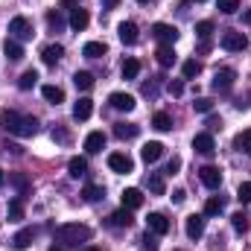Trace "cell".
<instances>
[{"mask_svg": "<svg viewBox=\"0 0 251 251\" xmlns=\"http://www.w3.org/2000/svg\"><path fill=\"white\" fill-rule=\"evenodd\" d=\"M3 128L9 134H18V137H32L38 134V120L29 117V114H18V111H3Z\"/></svg>", "mask_w": 251, "mask_h": 251, "instance_id": "obj_1", "label": "cell"}, {"mask_svg": "<svg viewBox=\"0 0 251 251\" xmlns=\"http://www.w3.org/2000/svg\"><path fill=\"white\" fill-rule=\"evenodd\" d=\"M56 240L62 246H79V243H88L91 240V228L88 225H79V222H70V225H62L56 231Z\"/></svg>", "mask_w": 251, "mask_h": 251, "instance_id": "obj_2", "label": "cell"}, {"mask_svg": "<svg viewBox=\"0 0 251 251\" xmlns=\"http://www.w3.org/2000/svg\"><path fill=\"white\" fill-rule=\"evenodd\" d=\"M9 32H12L15 41H29V38L35 35V32H32V24H29L26 18H21V15L9 21Z\"/></svg>", "mask_w": 251, "mask_h": 251, "instance_id": "obj_3", "label": "cell"}, {"mask_svg": "<svg viewBox=\"0 0 251 251\" xmlns=\"http://www.w3.org/2000/svg\"><path fill=\"white\" fill-rule=\"evenodd\" d=\"M222 47H225L228 53H243V50L249 47V38H246V32H237V29H228V32L222 35Z\"/></svg>", "mask_w": 251, "mask_h": 251, "instance_id": "obj_4", "label": "cell"}, {"mask_svg": "<svg viewBox=\"0 0 251 251\" xmlns=\"http://www.w3.org/2000/svg\"><path fill=\"white\" fill-rule=\"evenodd\" d=\"M199 178H201V184H204L207 190H219V184H222V170L207 164V167L199 170Z\"/></svg>", "mask_w": 251, "mask_h": 251, "instance_id": "obj_5", "label": "cell"}, {"mask_svg": "<svg viewBox=\"0 0 251 251\" xmlns=\"http://www.w3.org/2000/svg\"><path fill=\"white\" fill-rule=\"evenodd\" d=\"M152 35H155L161 44H176V41H178V29L170 26V24H155V26H152Z\"/></svg>", "mask_w": 251, "mask_h": 251, "instance_id": "obj_6", "label": "cell"}, {"mask_svg": "<svg viewBox=\"0 0 251 251\" xmlns=\"http://www.w3.org/2000/svg\"><path fill=\"white\" fill-rule=\"evenodd\" d=\"M193 149H196L199 155L210 158V155L216 152V143H213V137H210L207 131H201V134H196V137H193Z\"/></svg>", "mask_w": 251, "mask_h": 251, "instance_id": "obj_7", "label": "cell"}, {"mask_svg": "<svg viewBox=\"0 0 251 251\" xmlns=\"http://www.w3.org/2000/svg\"><path fill=\"white\" fill-rule=\"evenodd\" d=\"M146 225H149V231L155 234V237H164V234H170V219L164 216V213H149V219H146Z\"/></svg>", "mask_w": 251, "mask_h": 251, "instance_id": "obj_8", "label": "cell"}, {"mask_svg": "<svg viewBox=\"0 0 251 251\" xmlns=\"http://www.w3.org/2000/svg\"><path fill=\"white\" fill-rule=\"evenodd\" d=\"M234 79H237V73H234L231 67H222V70H216V76H213V88H216V91H231V88H234Z\"/></svg>", "mask_w": 251, "mask_h": 251, "instance_id": "obj_9", "label": "cell"}, {"mask_svg": "<svg viewBox=\"0 0 251 251\" xmlns=\"http://www.w3.org/2000/svg\"><path fill=\"white\" fill-rule=\"evenodd\" d=\"M108 167H111L114 173H131V170H134V161H131L128 155H123V152H111V155H108Z\"/></svg>", "mask_w": 251, "mask_h": 251, "instance_id": "obj_10", "label": "cell"}, {"mask_svg": "<svg viewBox=\"0 0 251 251\" xmlns=\"http://www.w3.org/2000/svg\"><path fill=\"white\" fill-rule=\"evenodd\" d=\"M88 24H91V15H88V9H82V6H76V9L70 12V29H76V32H82V29H88Z\"/></svg>", "mask_w": 251, "mask_h": 251, "instance_id": "obj_11", "label": "cell"}, {"mask_svg": "<svg viewBox=\"0 0 251 251\" xmlns=\"http://www.w3.org/2000/svg\"><path fill=\"white\" fill-rule=\"evenodd\" d=\"M161 155H164V143H158V140H149V143L140 149V158H143L146 164H155V161H161Z\"/></svg>", "mask_w": 251, "mask_h": 251, "instance_id": "obj_12", "label": "cell"}, {"mask_svg": "<svg viewBox=\"0 0 251 251\" xmlns=\"http://www.w3.org/2000/svg\"><path fill=\"white\" fill-rule=\"evenodd\" d=\"M108 102H111V108H117V111H131L137 102H134V97L131 94H123V91H117V94H111L108 97Z\"/></svg>", "mask_w": 251, "mask_h": 251, "instance_id": "obj_13", "label": "cell"}, {"mask_svg": "<svg viewBox=\"0 0 251 251\" xmlns=\"http://www.w3.org/2000/svg\"><path fill=\"white\" fill-rule=\"evenodd\" d=\"M184 231H187L190 240H199V237L204 234V216H199V213L187 216V222H184Z\"/></svg>", "mask_w": 251, "mask_h": 251, "instance_id": "obj_14", "label": "cell"}, {"mask_svg": "<svg viewBox=\"0 0 251 251\" xmlns=\"http://www.w3.org/2000/svg\"><path fill=\"white\" fill-rule=\"evenodd\" d=\"M155 59L161 67H173V64L178 62V56H176V50H173V44H161L158 50H155Z\"/></svg>", "mask_w": 251, "mask_h": 251, "instance_id": "obj_15", "label": "cell"}, {"mask_svg": "<svg viewBox=\"0 0 251 251\" xmlns=\"http://www.w3.org/2000/svg\"><path fill=\"white\" fill-rule=\"evenodd\" d=\"M117 35H120V41L123 44H137V24H131V21H123L120 26H117Z\"/></svg>", "mask_w": 251, "mask_h": 251, "instance_id": "obj_16", "label": "cell"}, {"mask_svg": "<svg viewBox=\"0 0 251 251\" xmlns=\"http://www.w3.org/2000/svg\"><path fill=\"white\" fill-rule=\"evenodd\" d=\"M62 56H64V47H62V44H50V47H44V50H41V62L50 64V67L62 62Z\"/></svg>", "mask_w": 251, "mask_h": 251, "instance_id": "obj_17", "label": "cell"}, {"mask_svg": "<svg viewBox=\"0 0 251 251\" xmlns=\"http://www.w3.org/2000/svg\"><path fill=\"white\" fill-rule=\"evenodd\" d=\"M120 199H123V207H128V210H137V207L143 204V193H140L137 187L123 190V196H120Z\"/></svg>", "mask_w": 251, "mask_h": 251, "instance_id": "obj_18", "label": "cell"}, {"mask_svg": "<svg viewBox=\"0 0 251 251\" xmlns=\"http://www.w3.org/2000/svg\"><path fill=\"white\" fill-rule=\"evenodd\" d=\"M102 149H105V134H102V131H91V134L85 137V152L94 155V152H102Z\"/></svg>", "mask_w": 251, "mask_h": 251, "instance_id": "obj_19", "label": "cell"}, {"mask_svg": "<svg viewBox=\"0 0 251 251\" xmlns=\"http://www.w3.org/2000/svg\"><path fill=\"white\" fill-rule=\"evenodd\" d=\"M3 53H6L9 62H21V59H24V47H21V41H15V38H6Z\"/></svg>", "mask_w": 251, "mask_h": 251, "instance_id": "obj_20", "label": "cell"}, {"mask_svg": "<svg viewBox=\"0 0 251 251\" xmlns=\"http://www.w3.org/2000/svg\"><path fill=\"white\" fill-rule=\"evenodd\" d=\"M108 222H111L114 228H131V222H134V219H131V210L123 207V210H114V213L108 216Z\"/></svg>", "mask_w": 251, "mask_h": 251, "instance_id": "obj_21", "label": "cell"}, {"mask_svg": "<svg viewBox=\"0 0 251 251\" xmlns=\"http://www.w3.org/2000/svg\"><path fill=\"white\" fill-rule=\"evenodd\" d=\"M91 114H94V102H91L88 97H82V100L73 105V117H76V120H88Z\"/></svg>", "mask_w": 251, "mask_h": 251, "instance_id": "obj_22", "label": "cell"}, {"mask_svg": "<svg viewBox=\"0 0 251 251\" xmlns=\"http://www.w3.org/2000/svg\"><path fill=\"white\" fill-rule=\"evenodd\" d=\"M41 97H44L50 105L64 102V91H62V88H56V85H44V88H41Z\"/></svg>", "mask_w": 251, "mask_h": 251, "instance_id": "obj_23", "label": "cell"}, {"mask_svg": "<svg viewBox=\"0 0 251 251\" xmlns=\"http://www.w3.org/2000/svg\"><path fill=\"white\" fill-rule=\"evenodd\" d=\"M114 134H117L120 140H131V137H137V134H140V126H134V123H117V126H114Z\"/></svg>", "mask_w": 251, "mask_h": 251, "instance_id": "obj_24", "label": "cell"}, {"mask_svg": "<svg viewBox=\"0 0 251 251\" xmlns=\"http://www.w3.org/2000/svg\"><path fill=\"white\" fill-rule=\"evenodd\" d=\"M32 237H35V231H32V228H24V231H18V234L12 237V246H15L18 251H24L29 243H32Z\"/></svg>", "mask_w": 251, "mask_h": 251, "instance_id": "obj_25", "label": "cell"}, {"mask_svg": "<svg viewBox=\"0 0 251 251\" xmlns=\"http://www.w3.org/2000/svg\"><path fill=\"white\" fill-rule=\"evenodd\" d=\"M82 56H85V59H100V56H105V44H102V41H88V44L82 47Z\"/></svg>", "mask_w": 251, "mask_h": 251, "instance_id": "obj_26", "label": "cell"}, {"mask_svg": "<svg viewBox=\"0 0 251 251\" xmlns=\"http://www.w3.org/2000/svg\"><path fill=\"white\" fill-rule=\"evenodd\" d=\"M73 85H76L79 91H91V88H94V76H91L88 70H76V73H73Z\"/></svg>", "mask_w": 251, "mask_h": 251, "instance_id": "obj_27", "label": "cell"}, {"mask_svg": "<svg viewBox=\"0 0 251 251\" xmlns=\"http://www.w3.org/2000/svg\"><path fill=\"white\" fill-rule=\"evenodd\" d=\"M67 173H70V178H82V176L88 173V161H85V158H70Z\"/></svg>", "mask_w": 251, "mask_h": 251, "instance_id": "obj_28", "label": "cell"}, {"mask_svg": "<svg viewBox=\"0 0 251 251\" xmlns=\"http://www.w3.org/2000/svg\"><path fill=\"white\" fill-rule=\"evenodd\" d=\"M222 207H225V201H222L219 196H210V199L204 201V216H219Z\"/></svg>", "mask_w": 251, "mask_h": 251, "instance_id": "obj_29", "label": "cell"}, {"mask_svg": "<svg viewBox=\"0 0 251 251\" xmlns=\"http://www.w3.org/2000/svg\"><path fill=\"white\" fill-rule=\"evenodd\" d=\"M234 146H237L240 152H246V155L251 158V128H246L243 134H237V137H234Z\"/></svg>", "mask_w": 251, "mask_h": 251, "instance_id": "obj_30", "label": "cell"}, {"mask_svg": "<svg viewBox=\"0 0 251 251\" xmlns=\"http://www.w3.org/2000/svg\"><path fill=\"white\" fill-rule=\"evenodd\" d=\"M24 219V199H12L9 201V222H21Z\"/></svg>", "mask_w": 251, "mask_h": 251, "instance_id": "obj_31", "label": "cell"}, {"mask_svg": "<svg viewBox=\"0 0 251 251\" xmlns=\"http://www.w3.org/2000/svg\"><path fill=\"white\" fill-rule=\"evenodd\" d=\"M82 199L85 201H100V199H105V190L100 187V184H88V187L82 190Z\"/></svg>", "mask_w": 251, "mask_h": 251, "instance_id": "obj_32", "label": "cell"}, {"mask_svg": "<svg viewBox=\"0 0 251 251\" xmlns=\"http://www.w3.org/2000/svg\"><path fill=\"white\" fill-rule=\"evenodd\" d=\"M152 126H155L158 131H170V128H173V117L164 114V111H158V114L152 117Z\"/></svg>", "mask_w": 251, "mask_h": 251, "instance_id": "obj_33", "label": "cell"}, {"mask_svg": "<svg viewBox=\"0 0 251 251\" xmlns=\"http://www.w3.org/2000/svg\"><path fill=\"white\" fill-rule=\"evenodd\" d=\"M35 82H38V73H35V70H26V73L18 79V88H21V91H29V88H35Z\"/></svg>", "mask_w": 251, "mask_h": 251, "instance_id": "obj_34", "label": "cell"}, {"mask_svg": "<svg viewBox=\"0 0 251 251\" xmlns=\"http://www.w3.org/2000/svg\"><path fill=\"white\" fill-rule=\"evenodd\" d=\"M47 24H50V29L59 32V29L64 26V15L59 12V9H50V12H47Z\"/></svg>", "mask_w": 251, "mask_h": 251, "instance_id": "obj_35", "label": "cell"}, {"mask_svg": "<svg viewBox=\"0 0 251 251\" xmlns=\"http://www.w3.org/2000/svg\"><path fill=\"white\" fill-rule=\"evenodd\" d=\"M140 73V62L137 59H126L123 62V79H134Z\"/></svg>", "mask_w": 251, "mask_h": 251, "instance_id": "obj_36", "label": "cell"}, {"mask_svg": "<svg viewBox=\"0 0 251 251\" xmlns=\"http://www.w3.org/2000/svg\"><path fill=\"white\" fill-rule=\"evenodd\" d=\"M231 225H234L237 234H246V231H249V216H246V213H234V216H231Z\"/></svg>", "mask_w": 251, "mask_h": 251, "instance_id": "obj_37", "label": "cell"}, {"mask_svg": "<svg viewBox=\"0 0 251 251\" xmlns=\"http://www.w3.org/2000/svg\"><path fill=\"white\" fill-rule=\"evenodd\" d=\"M146 184H149V190H152V193H155V196H164V178H161V176H158V173H152V176H149V178H146Z\"/></svg>", "mask_w": 251, "mask_h": 251, "instance_id": "obj_38", "label": "cell"}, {"mask_svg": "<svg viewBox=\"0 0 251 251\" xmlns=\"http://www.w3.org/2000/svg\"><path fill=\"white\" fill-rule=\"evenodd\" d=\"M181 73H184V79H196V76L201 73V64L196 62V59H190V62H184V67H181Z\"/></svg>", "mask_w": 251, "mask_h": 251, "instance_id": "obj_39", "label": "cell"}, {"mask_svg": "<svg viewBox=\"0 0 251 251\" xmlns=\"http://www.w3.org/2000/svg\"><path fill=\"white\" fill-rule=\"evenodd\" d=\"M216 9H219L222 15H234V12L240 9V0H216Z\"/></svg>", "mask_w": 251, "mask_h": 251, "instance_id": "obj_40", "label": "cell"}, {"mask_svg": "<svg viewBox=\"0 0 251 251\" xmlns=\"http://www.w3.org/2000/svg\"><path fill=\"white\" fill-rule=\"evenodd\" d=\"M9 181L21 190V193H26V190H29V178H26V176H21V173H12V176H9Z\"/></svg>", "mask_w": 251, "mask_h": 251, "instance_id": "obj_41", "label": "cell"}, {"mask_svg": "<svg viewBox=\"0 0 251 251\" xmlns=\"http://www.w3.org/2000/svg\"><path fill=\"white\" fill-rule=\"evenodd\" d=\"M210 32H213V24L210 21H199L196 24V35L199 38H210Z\"/></svg>", "mask_w": 251, "mask_h": 251, "instance_id": "obj_42", "label": "cell"}, {"mask_svg": "<svg viewBox=\"0 0 251 251\" xmlns=\"http://www.w3.org/2000/svg\"><path fill=\"white\" fill-rule=\"evenodd\" d=\"M193 108H196L199 114H210V111H213V102H210L207 97H201V100H196V102H193Z\"/></svg>", "mask_w": 251, "mask_h": 251, "instance_id": "obj_43", "label": "cell"}, {"mask_svg": "<svg viewBox=\"0 0 251 251\" xmlns=\"http://www.w3.org/2000/svg\"><path fill=\"white\" fill-rule=\"evenodd\" d=\"M237 199H240L243 204H249V201H251V181L240 184V190H237Z\"/></svg>", "mask_w": 251, "mask_h": 251, "instance_id": "obj_44", "label": "cell"}, {"mask_svg": "<svg viewBox=\"0 0 251 251\" xmlns=\"http://www.w3.org/2000/svg\"><path fill=\"white\" fill-rule=\"evenodd\" d=\"M143 251H158V243H155L152 231H146V237H143Z\"/></svg>", "mask_w": 251, "mask_h": 251, "instance_id": "obj_45", "label": "cell"}, {"mask_svg": "<svg viewBox=\"0 0 251 251\" xmlns=\"http://www.w3.org/2000/svg\"><path fill=\"white\" fill-rule=\"evenodd\" d=\"M167 91H170L173 97H181V94H184V82H178V79H173V82L167 85Z\"/></svg>", "mask_w": 251, "mask_h": 251, "instance_id": "obj_46", "label": "cell"}, {"mask_svg": "<svg viewBox=\"0 0 251 251\" xmlns=\"http://www.w3.org/2000/svg\"><path fill=\"white\" fill-rule=\"evenodd\" d=\"M178 170H181V158H173V161L167 164V176H176Z\"/></svg>", "mask_w": 251, "mask_h": 251, "instance_id": "obj_47", "label": "cell"}, {"mask_svg": "<svg viewBox=\"0 0 251 251\" xmlns=\"http://www.w3.org/2000/svg\"><path fill=\"white\" fill-rule=\"evenodd\" d=\"M53 137H56L59 143H67V137H70V134H67L64 128H53Z\"/></svg>", "mask_w": 251, "mask_h": 251, "instance_id": "obj_48", "label": "cell"}, {"mask_svg": "<svg viewBox=\"0 0 251 251\" xmlns=\"http://www.w3.org/2000/svg\"><path fill=\"white\" fill-rule=\"evenodd\" d=\"M0 149H6V152H12V155H21V152H24V149L15 146V143H0Z\"/></svg>", "mask_w": 251, "mask_h": 251, "instance_id": "obj_49", "label": "cell"}, {"mask_svg": "<svg viewBox=\"0 0 251 251\" xmlns=\"http://www.w3.org/2000/svg\"><path fill=\"white\" fill-rule=\"evenodd\" d=\"M184 199H187V193H184V190H176V193H173V201H176V204H181Z\"/></svg>", "mask_w": 251, "mask_h": 251, "instance_id": "obj_50", "label": "cell"}, {"mask_svg": "<svg viewBox=\"0 0 251 251\" xmlns=\"http://www.w3.org/2000/svg\"><path fill=\"white\" fill-rule=\"evenodd\" d=\"M207 128H222V120L219 117H207Z\"/></svg>", "mask_w": 251, "mask_h": 251, "instance_id": "obj_51", "label": "cell"}, {"mask_svg": "<svg viewBox=\"0 0 251 251\" xmlns=\"http://www.w3.org/2000/svg\"><path fill=\"white\" fill-rule=\"evenodd\" d=\"M102 3H105V6H108V9H114V6H117V3H120V0H102Z\"/></svg>", "mask_w": 251, "mask_h": 251, "instance_id": "obj_52", "label": "cell"}, {"mask_svg": "<svg viewBox=\"0 0 251 251\" xmlns=\"http://www.w3.org/2000/svg\"><path fill=\"white\" fill-rule=\"evenodd\" d=\"M243 21H246V24H251V9L246 12V15H243Z\"/></svg>", "mask_w": 251, "mask_h": 251, "instance_id": "obj_53", "label": "cell"}, {"mask_svg": "<svg viewBox=\"0 0 251 251\" xmlns=\"http://www.w3.org/2000/svg\"><path fill=\"white\" fill-rule=\"evenodd\" d=\"M82 251H100V249H97V246H85Z\"/></svg>", "mask_w": 251, "mask_h": 251, "instance_id": "obj_54", "label": "cell"}, {"mask_svg": "<svg viewBox=\"0 0 251 251\" xmlns=\"http://www.w3.org/2000/svg\"><path fill=\"white\" fill-rule=\"evenodd\" d=\"M50 251H64V249H62V246H53V249H50Z\"/></svg>", "mask_w": 251, "mask_h": 251, "instance_id": "obj_55", "label": "cell"}, {"mask_svg": "<svg viewBox=\"0 0 251 251\" xmlns=\"http://www.w3.org/2000/svg\"><path fill=\"white\" fill-rule=\"evenodd\" d=\"M0 187H3V170H0Z\"/></svg>", "mask_w": 251, "mask_h": 251, "instance_id": "obj_56", "label": "cell"}, {"mask_svg": "<svg viewBox=\"0 0 251 251\" xmlns=\"http://www.w3.org/2000/svg\"><path fill=\"white\" fill-rule=\"evenodd\" d=\"M137 3H149V0H137Z\"/></svg>", "mask_w": 251, "mask_h": 251, "instance_id": "obj_57", "label": "cell"}, {"mask_svg": "<svg viewBox=\"0 0 251 251\" xmlns=\"http://www.w3.org/2000/svg\"><path fill=\"white\" fill-rule=\"evenodd\" d=\"M196 3H204V0H196Z\"/></svg>", "mask_w": 251, "mask_h": 251, "instance_id": "obj_58", "label": "cell"}, {"mask_svg": "<svg viewBox=\"0 0 251 251\" xmlns=\"http://www.w3.org/2000/svg\"><path fill=\"white\" fill-rule=\"evenodd\" d=\"M176 251H181V249H176Z\"/></svg>", "mask_w": 251, "mask_h": 251, "instance_id": "obj_59", "label": "cell"}]
</instances>
